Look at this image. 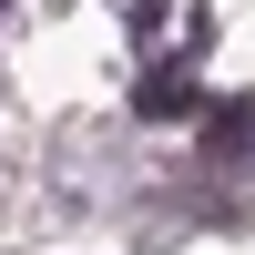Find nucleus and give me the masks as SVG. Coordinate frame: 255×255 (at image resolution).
<instances>
[{"label": "nucleus", "instance_id": "nucleus-1", "mask_svg": "<svg viewBox=\"0 0 255 255\" xmlns=\"http://www.w3.org/2000/svg\"><path fill=\"white\" fill-rule=\"evenodd\" d=\"M184 102H194V92H184V82H143V113H153V123H174Z\"/></svg>", "mask_w": 255, "mask_h": 255}]
</instances>
